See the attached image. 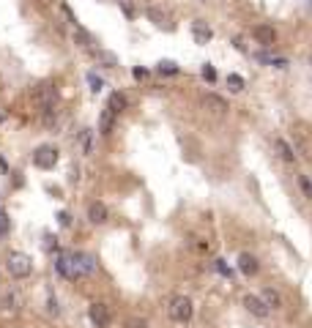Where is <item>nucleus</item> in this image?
<instances>
[{"label": "nucleus", "mask_w": 312, "mask_h": 328, "mask_svg": "<svg viewBox=\"0 0 312 328\" xmlns=\"http://www.w3.org/2000/svg\"><path fill=\"white\" fill-rule=\"evenodd\" d=\"M217 268L222 271L224 276H230V268H227V265H224V260H217Z\"/></svg>", "instance_id": "obj_27"}, {"label": "nucleus", "mask_w": 312, "mask_h": 328, "mask_svg": "<svg viewBox=\"0 0 312 328\" xmlns=\"http://www.w3.org/2000/svg\"><path fill=\"white\" fill-rule=\"evenodd\" d=\"M244 306H247V312H252L255 317H260V320H266V317L271 315V309L263 304L260 295H244Z\"/></svg>", "instance_id": "obj_6"}, {"label": "nucleus", "mask_w": 312, "mask_h": 328, "mask_svg": "<svg viewBox=\"0 0 312 328\" xmlns=\"http://www.w3.org/2000/svg\"><path fill=\"white\" fill-rule=\"evenodd\" d=\"M112 123H115V112H110V110L104 107V112H101V121H99V131H101L104 137L112 131Z\"/></svg>", "instance_id": "obj_15"}, {"label": "nucleus", "mask_w": 312, "mask_h": 328, "mask_svg": "<svg viewBox=\"0 0 312 328\" xmlns=\"http://www.w3.org/2000/svg\"><path fill=\"white\" fill-rule=\"evenodd\" d=\"M6 268H8V274H11L14 279H25V276H30V271H33V263H30L28 254L14 252V254H8Z\"/></svg>", "instance_id": "obj_2"}, {"label": "nucleus", "mask_w": 312, "mask_h": 328, "mask_svg": "<svg viewBox=\"0 0 312 328\" xmlns=\"http://www.w3.org/2000/svg\"><path fill=\"white\" fill-rule=\"evenodd\" d=\"M126 328H148V323L142 320V317H129V320H126Z\"/></svg>", "instance_id": "obj_22"}, {"label": "nucleus", "mask_w": 312, "mask_h": 328, "mask_svg": "<svg viewBox=\"0 0 312 328\" xmlns=\"http://www.w3.org/2000/svg\"><path fill=\"white\" fill-rule=\"evenodd\" d=\"M33 164L39 170H52L58 164V148L55 145H39L33 151Z\"/></svg>", "instance_id": "obj_4"}, {"label": "nucleus", "mask_w": 312, "mask_h": 328, "mask_svg": "<svg viewBox=\"0 0 312 328\" xmlns=\"http://www.w3.org/2000/svg\"><path fill=\"white\" fill-rule=\"evenodd\" d=\"M88 82H90V90H93V93H99V90H101V80L96 74H88Z\"/></svg>", "instance_id": "obj_25"}, {"label": "nucleus", "mask_w": 312, "mask_h": 328, "mask_svg": "<svg viewBox=\"0 0 312 328\" xmlns=\"http://www.w3.org/2000/svg\"><path fill=\"white\" fill-rule=\"evenodd\" d=\"M159 71H162V74H178V66L173 63V60H162V63H159Z\"/></svg>", "instance_id": "obj_20"}, {"label": "nucleus", "mask_w": 312, "mask_h": 328, "mask_svg": "<svg viewBox=\"0 0 312 328\" xmlns=\"http://www.w3.org/2000/svg\"><path fill=\"white\" fill-rule=\"evenodd\" d=\"M36 101H39V107H42V112L47 115V121L52 118L55 112V104H58V90H55V85H42V88L36 90Z\"/></svg>", "instance_id": "obj_3"}, {"label": "nucleus", "mask_w": 312, "mask_h": 328, "mask_svg": "<svg viewBox=\"0 0 312 328\" xmlns=\"http://www.w3.org/2000/svg\"><path fill=\"white\" fill-rule=\"evenodd\" d=\"M80 140H83V151H85V153H90V148H93V142H90V129H85Z\"/></svg>", "instance_id": "obj_23"}, {"label": "nucleus", "mask_w": 312, "mask_h": 328, "mask_svg": "<svg viewBox=\"0 0 312 328\" xmlns=\"http://www.w3.org/2000/svg\"><path fill=\"white\" fill-rule=\"evenodd\" d=\"M227 85H230V90H233V93H238V90H244V77L227 74Z\"/></svg>", "instance_id": "obj_17"}, {"label": "nucleus", "mask_w": 312, "mask_h": 328, "mask_svg": "<svg viewBox=\"0 0 312 328\" xmlns=\"http://www.w3.org/2000/svg\"><path fill=\"white\" fill-rule=\"evenodd\" d=\"M145 74H148L145 69H134V77H137V80H142V77H145Z\"/></svg>", "instance_id": "obj_28"}, {"label": "nucleus", "mask_w": 312, "mask_h": 328, "mask_svg": "<svg viewBox=\"0 0 312 328\" xmlns=\"http://www.w3.org/2000/svg\"><path fill=\"white\" fill-rule=\"evenodd\" d=\"M238 268H241L244 276H255L260 271V265H258V260H255L249 252H244L241 257H238Z\"/></svg>", "instance_id": "obj_9"}, {"label": "nucleus", "mask_w": 312, "mask_h": 328, "mask_svg": "<svg viewBox=\"0 0 312 328\" xmlns=\"http://www.w3.org/2000/svg\"><path fill=\"white\" fill-rule=\"evenodd\" d=\"M252 36L263 47H274V41H277V33H274V28H268V25H258V28L252 30Z\"/></svg>", "instance_id": "obj_8"}, {"label": "nucleus", "mask_w": 312, "mask_h": 328, "mask_svg": "<svg viewBox=\"0 0 312 328\" xmlns=\"http://www.w3.org/2000/svg\"><path fill=\"white\" fill-rule=\"evenodd\" d=\"M260 298H263V304L268 306V309H279V306H282V295H279L277 290H271V287H266Z\"/></svg>", "instance_id": "obj_12"}, {"label": "nucleus", "mask_w": 312, "mask_h": 328, "mask_svg": "<svg viewBox=\"0 0 312 328\" xmlns=\"http://www.w3.org/2000/svg\"><path fill=\"white\" fill-rule=\"evenodd\" d=\"M274 148H277V153H279V159H282V162H288V164H293V162H296L293 148H290L288 142L282 140V137H274Z\"/></svg>", "instance_id": "obj_10"}, {"label": "nucleus", "mask_w": 312, "mask_h": 328, "mask_svg": "<svg viewBox=\"0 0 312 328\" xmlns=\"http://www.w3.org/2000/svg\"><path fill=\"white\" fill-rule=\"evenodd\" d=\"M88 317H90V323H93L96 328H107V326H110V320H112V312H110V306H107V304L96 301V304H90Z\"/></svg>", "instance_id": "obj_5"}, {"label": "nucleus", "mask_w": 312, "mask_h": 328, "mask_svg": "<svg viewBox=\"0 0 312 328\" xmlns=\"http://www.w3.org/2000/svg\"><path fill=\"white\" fill-rule=\"evenodd\" d=\"M58 222L63 224V227H69V224H71V213H69V211H60V213H58Z\"/></svg>", "instance_id": "obj_26"}, {"label": "nucleus", "mask_w": 312, "mask_h": 328, "mask_svg": "<svg viewBox=\"0 0 312 328\" xmlns=\"http://www.w3.org/2000/svg\"><path fill=\"white\" fill-rule=\"evenodd\" d=\"M74 39H77V41H80V47H85V49H88V47H90V44H93V39H90V36H88V33H85V30H83V28H77V33H74Z\"/></svg>", "instance_id": "obj_18"}, {"label": "nucleus", "mask_w": 312, "mask_h": 328, "mask_svg": "<svg viewBox=\"0 0 312 328\" xmlns=\"http://www.w3.org/2000/svg\"><path fill=\"white\" fill-rule=\"evenodd\" d=\"M107 110L115 112V115H118V112H124L126 110V96L124 93H112L110 101H107Z\"/></svg>", "instance_id": "obj_14"}, {"label": "nucleus", "mask_w": 312, "mask_h": 328, "mask_svg": "<svg viewBox=\"0 0 312 328\" xmlns=\"http://www.w3.org/2000/svg\"><path fill=\"white\" fill-rule=\"evenodd\" d=\"M167 312H170V317L176 323H189L192 315H194V306H192V301H189L186 295H173Z\"/></svg>", "instance_id": "obj_1"}, {"label": "nucleus", "mask_w": 312, "mask_h": 328, "mask_svg": "<svg viewBox=\"0 0 312 328\" xmlns=\"http://www.w3.org/2000/svg\"><path fill=\"white\" fill-rule=\"evenodd\" d=\"M8 227H11V222H8V213H3L0 211V238L8 233Z\"/></svg>", "instance_id": "obj_21"}, {"label": "nucleus", "mask_w": 312, "mask_h": 328, "mask_svg": "<svg viewBox=\"0 0 312 328\" xmlns=\"http://www.w3.org/2000/svg\"><path fill=\"white\" fill-rule=\"evenodd\" d=\"M203 104H206L208 110L214 112V115H224V112H227V104H224V99H219V96H214V93H208L206 99H203Z\"/></svg>", "instance_id": "obj_11"}, {"label": "nucleus", "mask_w": 312, "mask_h": 328, "mask_svg": "<svg viewBox=\"0 0 312 328\" xmlns=\"http://www.w3.org/2000/svg\"><path fill=\"white\" fill-rule=\"evenodd\" d=\"M299 186H301V192H304V197L307 200H312V181L307 175H299Z\"/></svg>", "instance_id": "obj_19"}, {"label": "nucleus", "mask_w": 312, "mask_h": 328, "mask_svg": "<svg viewBox=\"0 0 312 328\" xmlns=\"http://www.w3.org/2000/svg\"><path fill=\"white\" fill-rule=\"evenodd\" d=\"M192 33H194V41H197V44H208V39L214 36V30L206 28L203 22H194L192 25Z\"/></svg>", "instance_id": "obj_13"}, {"label": "nucleus", "mask_w": 312, "mask_h": 328, "mask_svg": "<svg viewBox=\"0 0 312 328\" xmlns=\"http://www.w3.org/2000/svg\"><path fill=\"white\" fill-rule=\"evenodd\" d=\"M107 219H110V211H107L104 203H99V200H96V203L88 205V222L90 224H104Z\"/></svg>", "instance_id": "obj_7"}, {"label": "nucleus", "mask_w": 312, "mask_h": 328, "mask_svg": "<svg viewBox=\"0 0 312 328\" xmlns=\"http://www.w3.org/2000/svg\"><path fill=\"white\" fill-rule=\"evenodd\" d=\"M203 77H206L208 82H214V80H217V69H214L211 63H206V66H203Z\"/></svg>", "instance_id": "obj_24"}, {"label": "nucleus", "mask_w": 312, "mask_h": 328, "mask_svg": "<svg viewBox=\"0 0 312 328\" xmlns=\"http://www.w3.org/2000/svg\"><path fill=\"white\" fill-rule=\"evenodd\" d=\"M148 19H151L153 25H159V28H165V22H167V17L159 11V8H148Z\"/></svg>", "instance_id": "obj_16"}]
</instances>
